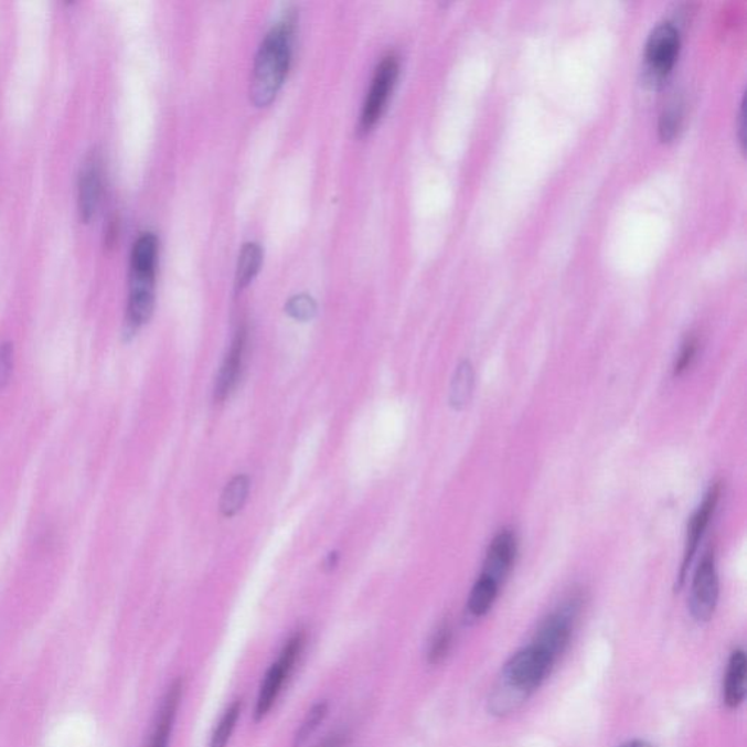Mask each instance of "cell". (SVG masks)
I'll return each mask as SVG.
<instances>
[{
  "instance_id": "6da1fadb",
  "label": "cell",
  "mask_w": 747,
  "mask_h": 747,
  "mask_svg": "<svg viewBox=\"0 0 747 747\" xmlns=\"http://www.w3.org/2000/svg\"><path fill=\"white\" fill-rule=\"evenodd\" d=\"M294 18L287 15L266 35L257 53L252 79V99L257 107L274 102L291 63Z\"/></svg>"
},
{
  "instance_id": "7a4b0ae2",
  "label": "cell",
  "mask_w": 747,
  "mask_h": 747,
  "mask_svg": "<svg viewBox=\"0 0 747 747\" xmlns=\"http://www.w3.org/2000/svg\"><path fill=\"white\" fill-rule=\"evenodd\" d=\"M555 660L545 651L532 644L517 651L502 670V685L506 695L514 694L515 701L527 698L549 676Z\"/></svg>"
},
{
  "instance_id": "3957f363",
  "label": "cell",
  "mask_w": 747,
  "mask_h": 747,
  "mask_svg": "<svg viewBox=\"0 0 747 747\" xmlns=\"http://www.w3.org/2000/svg\"><path fill=\"white\" fill-rule=\"evenodd\" d=\"M306 636L305 632L294 633L289 638L287 644L284 645L278 659L270 665L266 672L264 682H262L259 696L256 703V719L260 722L264 719L271 706L278 701L279 695L282 694L285 683L288 682L294 669H296L297 661L300 660L302 649H305Z\"/></svg>"
},
{
  "instance_id": "277c9868",
  "label": "cell",
  "mask_w": 747,
  "mask_h": 747,
  "mask_svg": "<svg viewBox=\"0 0 747 747\" xmlns=\"http://www.w3.org/2000/svg\"><path fill=\"white\" fill-rule=\"evenodd\" d=\"M397 75L398 62L396 56L391 54V56L384 57L377 71H375L373 84H371L364 108H362L361 129L364 132H369L382 117L388 97H391L393 87H395Z\"/></svg>"
},
{
  "instance_id": "5b68a950",
  "label": "cell",
  "mask_w": 747,
  "mask_h": 747,
  "mask_svg": "<svg viewBox=\"0 0 747 747\" xmlns=\"http://www.w3.org/2000/svg\"><path fill=\"white\" fill-rule=\"evenodd\" d=\"M156 271L139 269L130 271L128 312H126V329L130 334L138 332L151 319L156 306Z\"/></svg>"
},
{
  "instance_id": "8992f818",
  "label": "cell",
  "mask_w": 747,
  "mask_h": 747,
  "mask_svg": "<svg viewBox=\"0 0 747 747\" xmlns=\"http://www.w3.org/2000/svg\"><path fill=\"white\" fill-rule=\"evenodd\" d=\"M719 584L714 556L705 555L694 575L691 590V612L698 622H708L717 608Z\"/></svg>"
},
{
  "instance_id": "52a82bcc",
  "label": "cell",
  "mask_w": 747,
  "mask_h": 747,
  "mask_svg": "<svg viewBox=\"0 0 747 747\" xmlns=\"http://www.w3.org/2000/svg\"><path fill=\"white\" fill-rule=\"evenodd\" d=\"M681 49V35L676 26L664 22L655 26L645 45V61L650 75L663 78L672 70Z\"/></svg>"
},
{
  "instance_id": "ba28073f",
  "label": "cell",
  "mask_w": 747,
  "mask_h": 747,
  "mask_svg": "<svg viewBox=\"0 0 747 747\" xmlns=\"http://www.w3.org/2000/svg\"><path fill=\"white\" fill-rule=\"evenodd\" d=\"M575 612H577V605L573 601L558 612L551 615L538 629L533 644L556 661L572 640Z\"/></svg>"
},
{
  "instance_id": "9c48e42d",
  "label": "cell",
  "mask_w": 747,
  "mask_h": 747,
  "mask_svg": "<svg viewBox=\"0 0 747 747\" xmlns=\"http://www.w3.org/2000/svg\"><path fill=\"white\" fill-rule=\"evenodd\" d=\"M515 554H517V543H515L514 534L509 530L498 533L491 546H489L481 575L493 579L501 586V583L513 568Z\"/></svg>"
},
{
  "instance_id": "30bf717a",
  "label": "cell",
  "mask_w": 747,
  "mask_h": 747,
  "mask_svg": "<svg viewBox=\"0 0 747 747\" xmlns=\"http://www.w3.org/2000/svg\"><path fill=\"white\" fill-rule=\"evenodd\" d=\"M247 332L246 329L238 330L235 334L233 345L224 364L221 366L218 378L215 384V401L224 402L237 387L239 377H242L244 366V355H246Z\"/></svg>"
},
{
  "instance_id": "8fae6325",
  "label": "cell",
  "mask_w": 747,
  "mask_h": 747,
  "mask_svg": "<svg viewBox=\"0 0 747 747\" xmlns=\"http://www.w3.org/2000/svg\"><path fill=\"white\" fill-rule=\"evenodd\" d=\"M719 498V487L711 488L708 493H706L703 504L698 506V510L695 511L690 520V526H687V537H686V549L685 556H683L682 572H681V586L687 568L694 559L696 551H698V545L701 538H703L706 527H708L709 520L713 517L715 506H717Z\"/></svg>"
},
{
  "instance_id": "7c38bea8",
  "label": "cell",
  "mask_w": 747,
  "mask_h": 747,
  "mask_svg": "<svg viewBox=\"0 0 747 747\" xmlns=\"http://www.w3.org/2000/svg\"><path fill=\"white\" fill-rule=\"evenodd\" d=\"M102 167L97 157L85 162L79 177L78 210L81 220L89 222L98 210L102 198Z\"/></svg>"
},
{
  "instance_id": "4fadbf2b",
  "label": "cell",
  "mask_w": 747,
  "mask_h": 747,
  "mask_svg": "<svg viewBox=\"0 0 747 747\" xmlns=\"http://www.w3.org/2000/svg\"><path fill=\"white\" fill-rule=\"evenodd\" d=\"M181 692L183 686L181 682L171 685L169 692L162 700L161 708L158 711L156 727L151 737L149 747H169L171 733H173L177 711H179Z\"/></svg>"
},
{
  "instance_id": "5bb4252c",
  "label": "cell",
  "mask_w": 747,
  "mask_h": 747,
  "mask_svg": "<svg viewBox=\"0 0 747 747\" xmlns=\"http://www.w3.org/2000/svg\"><path fill=\"white\" fill-rule=\"evenodd\" d=\"M746 655L736 650L728 660L726 681H724V701L730 708H737L746 696Z\"/></svg>"
},
{
  "instance_id": "9a60e30c",
  "label": "cell",
  "mask_w": 747,
  "mask_h": 747,
  "mask_svg": "<svg viewBox=\"0 0 747 747\" xmlns=\"http://www.w3.org/2000/svg\"><path fill=\"white\" fill-rule=\"evenodd\" d=\"M474 391V370L469 361H463L457 366L455 377L450 386V405L456 410L465 409L472 401Z\"/></svg>"
},
{
  "instance_id": "2e32d148",
  "label": "cell",
  "mask_w": 747,
  "mask_h": 747,
  "mask_svg": "<svg viewBox=\"0 0 747 747\" xmlns=\"http://www.w3.org/2000/svg\"><path fill=\"white\" fill-rule=\"evenodd\" d=\"M498 591H500V584L481 575L478 581L474 583L472 593L469 596L468 610L470 616L482 618V616L487 615L492 609L493 604H495Z\"/></svg>"
},
{
  "instance_id": "e0dca14e",
  "label": "cell",
  "mask_w": 747,
  "mask_h": 747,
  "mask_svg": "<svg viewBox=\"0 0 747 747\" xmlns=\"http://www.w3.org/2000/svg\"><path fill=\"white\" fill-rule=\"evenodd\" d=\"M262 257H264V253H262L259 244L248 243L243 247L238 259L237 276H235V285H237L238 291L247 288L259 274Z\"/></svg>"
},
{
  "instance_id": "ac0fdd59",
  "label": "cell",
  "mask_w": 747,
  "mask_h": 747,
  "mask_svg": "<svg viewBox=\"0 0 747 747\" xmlns=\"http://www.w3.org/2000/svg\"><path fill=\"white\" fill-rule=\"evenodd\" d=\"M248 491H250V481L247 477H237L234 478L226 488L224 493L221 497V511L225 517H233V515L239 513L243 510L244 504H246Z\"/></svg>"
},
{
  "instance_id": "d6986e66",
  "label": "cell",
  "mask_w": 747,
  "mask_h": 747,
  "mask_svg": "<svg viewBox=\"0 0 747 747\" xmlns=\"http://www.w3.org/2000/svg\"><path fill=\"white\" fill-rule=\"evenodd\" d=\"M239 713H242V703L234 701L226 708L225 713L222 714L218 726H216L214 735L211 737L210 747H226L228 745L231 735H233L234 728L237 726Z\"/></svg>"
},
{
  "instance_id": "ffe728a7",
  "label": "cell",
  "mask_w": 747,
  "mask_h": 747,
  "mask_svg": "<svg viewBox=\"0 0 747 747\" xmlns=\"http://www.w3.org/2000/svg\"><path fill=\"white\" fill-rule=\"evenodd\" d=\"M328 714V705L317 704L308 711L305 722L301 723L300 728H298L296 735V746L305 744V741L319 728L320 724L323 723V719Z\"/></svg>"
},
{
  "instance_id": "44dd1931",
  "label": "cell",
  "mask_w": 747,
  "mask_h": 747,
  "mask_svg": "<svg viewBox=\"0 0 747 747\" xmlns=\"http://www.w3.org/2000/svg\"><path fill=\"white\" fill-rule=\"evenodd\" d=\"M316 301L310 296H306V294L291 298L287 305L288 314L300 321L312 319L316 316Z\"/></svg>"
},
{
  "instance_id": "7402d4cb",
  "label": "cell",
  "mask_w": 747,
  "mask_h": 747,
  "mask_svg": "<svg viewBox=\"0 0 747 747\" xmlns=\"http://www.w3.org/2000/svg\"><path fill=\"white\" fill-rule=\"evenodd\" d=\"M450 628H448L447 625H442V627L438 629V632L431 642V649H429V660H431L433 663H438V661H441L444 658H446L448 649H450Z\"/></svg>"
},
{
  "instance_id": "603a6c76",
  "label": "cell",
  "mask_w": 747,
  "mask_h": 747,
  "mask_svg": "<svg viewBox=\"0 0 747 747\" xmlns=\"http://www.w3.org/2000/svg\"><path fill=\"white\" fill-rule=\"evenodd\" d=\"M681 124V111L677 107H669L660 119V135L664 140H670L677 132Z\"/></svg>"
},
{
  "instance_id": "cb8c5ba5",
  "label": "cell",
  "mask_w": 747,
  "mask_h": 747,
  "mask_svg": "<svg viewBox=\"0 0 747 747\" xmlns=\"http://www.w3.org/2000/svg\"><path fill=\"white\" fill-rule=\"evenodd\" d=\"M695 355L696 341L694 338H690L685 343H683L682 350L679 352L676 364H674V375H681L683 371L690 369Z\"/></svg>"
},
{
  "instance_id": "d4e9b609",
  "label": "cell",
  "mask_w": 747,
  "mask_h": 747,
  "mask_svg": "<svg viewBox=\"0 0 747 747\" xmlns=\"http://www.w3.org/2000/svg\"><path fill=\"white\" fill-rule=\"evenodd\" d=\"M12 369V350L9 345H3L0 351V384L8 382Z\"/></svg>"
},
{
  "instance_id": "484cf974",
  "label": "cell",
  "mask_w": 747,
  "mask_h": 747,
  "mask_svg": "<svg viewBox=\"0 0 747 747\" xmlns=\"http://www.w3.org/2000/svg\"><path fill=\"white\" fill-rule=\"evenodd\" d=\"M343 745H345V737L343 735H333L317 747H343Z\"/></svg>"
},
{
  "instance_id": "4316f807",
  "label": "cell",
  "mask_w": 747,
  "mask_h": 747,
  "mask_svg": "<svg viewBox=\"0 0 747 747\" xmlns=\"http://www.w3.org/2000/svg\"><path fill=\"white\" fill-rule=\"evenodd\" d=\"M620 747H650V746L647 745L645 741H642V740H632V741H628V744H625Z\"/></svg>"
},
{
  "instance_id": "83f0119b",
  "label": "cell",
  "mask_w": 747,
  "mask_h": 747,
  "mask_svg": "<svg viewBox=\"0 0 747 747\" xmlns=\"http://www.w3.org/2000/svg\"><path fill=\"white\" fill-rule=\"evenodd\" d=\"M337 564H338V555L337 554H330L329 559H328V564H326V565H328L329 568H334V567H337Z\"/></svg>"
}]
</instances>
